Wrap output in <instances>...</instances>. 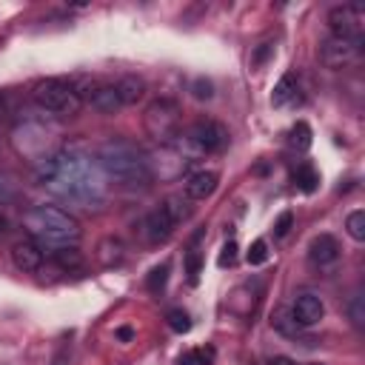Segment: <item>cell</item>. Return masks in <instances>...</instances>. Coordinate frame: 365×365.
I'll return each mask as SVG.
<instances>
[{"instance_id": "6da1fadb", "label": "cell", "mask_w": 365, "mask_h": 365, "mask_svg": "<svg viewBox=\"0 0 365 365\" xmlns=\"http://www.w3.org/2000/svg\"><path fill=\"white\" fill-rule=\"evenodd\" d=\"M100 171L120 188H145L151 182L148 157L128 140H108L97 151Z\"/></svg>"}, {"instance_id": "7a4b0ae2", "label": "cell", "mask_w": 365, "mask_h": 365, "mask_svg": "<svg viewBox=\"0 0 365 365\" xmlns=\"http://www.w3.org/2000/svg\"><path fill=\"white\" fill-rule=\"evenodd\" d=\"M23 222L31 231V240L46 251L77 245L80 240V222L60 205H34L26 211Z\"/></svg>"}, {"instance_id": "3957f363", "label": "cell", "mask_w": 365, "mask_h": 365, "mask_svg": "<svg viewBox=\"0 0 365 365\" xmlns=\"http://www.w3.org/2000/svg\"><path fill=\"white\" fill-rule=\"evenodd\" d=\"M31 97H34V103H37L43 111L57 114V117H74V114L80 111V106H83L77 88H74L71 83L60 80V77H46V80H40V83L31 88Z\"/></svg>"}, {"instance_id": "277c9868", "label": "cell", "mask_w": 365, "mask_h": 365, "mask_svg": "<svg viewBox=\"0 0 365 365\" xmlns=\"http://www.w3.org/2000/svg\"><path fill=\"white\" fill-rule=\"evenodd\" d=\"M143 125H145L148 137L157 140L160 145H174L177 137H180V106L174 100H168V97L151 100L145 106Z\"/></svg>"}, {"instance_id": "5b68a950", "label": "cell", "mask_w": 365, "mask_h": 365, "mask_svg": "<svg viewBox=\"0 0 365 365\" xmlns=\"http://www.w3.org/2000/svg\"><path fill=\"white\" fill-rule=\"evenodd\" d=\"M48 128L43 125V123H31V120H26V123H20L17 128H14V137H11V143H14V148L23 154V157H29L31 163H43V160H48V157H54V154H48Z\"/></svg>"}, {"instance_id": "8992f818", "label": "cell", "mask_w": 365, "mask_h": 365, "mask_svg": "<svg viewBox=\"0 0 365 365\" xmlns=\"http://www.w3.org/2000/svg\"><path fill=\"white\" fill-rule=\"evenodd\" d=\"M185 145H191L197 154H220L228 145V128L217 120H197L185 131Z\"/></svg>"}, {"instance_id": "52a82bcc", "label": "cell", "mask_w": 365, "mask_h": 365, "mask_svg": "<svg viewBox=\"0 0 365 365\" xmlns=\"http://www.w3.org/2000/svg\"><path fill=\"white\" fill-rule=\"evenodd\" d=\"M359 57H362V40H348V37H334V34H331V37L322 40V46H319V60H322V66H325V68H334V71L354 66Z\"/></svg>"}, {"instance_id": "ba28073f", "label": "cell", "mask_w": 365, "mask_h": 365, "mask_svg": "<svg viewBox=\"0 0 365 365\" xmlns=\"http://www.w3.org/2000/svg\"><path fill=\"white\" fill-rule=\"evenodd\" d=\"M362 20H365V9L359 3H342L328 11V26L334 37L362 40Z\"/></svg>"}, {"instance_id": "9c48e42d", "label": "cell", "mask_w": 365, "mask_h": 365, "mask_svg": "<svg viewBox=\"0 0 365 365\" xmlns=\"http://www.w3.org/2000/svg\"><path fill=\"white\" fill-rule=\"evenodd\" d=\"M171 231H174V225L168 222V217L163 214V208L148 211V214L140 220V225H137V234H140V240H143L145 245H160V242H165V240L171 237Z\"/></svg>"}, {"instance_id": "30bf717a", "label": "cell", "mask_w": 365, "mask_h": 365, "mask_svg": "<svg viewBox=\"0 0 365 365\" xmlns=\"http://www.w3.org/2000/svg\"><path fill=\"white\" fill-rule=\"evenodd\" d=\"M291 317H294V322L299 328H311L325 317V305H322V299L317 294H299L294 299V305H291Z\"/></svg>"}, {"instance_id": "8fae6325", "label": "cell", "mask_w": 365, "mask_h": 365, "mask_svg": "<svg viewBox=\"0 0 365 365\" xmlns=\"http://www.w3.org/2000/svg\"><path fill=\"white\" fill-rule=\"evenodd\" d=\"M11 262H14V268L31 274V271H37L43 265V248L31 237H23V240H17L11 245Z\"/></svg>"}, {"instance_id": "7c38bea8", "label": "cell", "mask_w": 365, "mask_h": 365, "mask_svg": "<svg viewBox=\"0 0 365 365\" xmlns=\"http://www.w3.org/2000/svg\"><path fill=\"white\" fill-rule=\"evenodd\" d=\"M308 259L317 265V268H328L339 259V242L331 237V234H319L311 240L308 245Z\"/></svg>"}, {"instance_id": "4fadbf2b", "label": "cell", "mask_w": 365, "mask_h": 365, "mask_svg": "<svg viewBox=\"0 0 365 365\" xmlns=\"http://www.w3.org/2000/svg\"><path fill=\"white\" fill-rule=\"evenodd\" d=\"M217 182H220V174L217 171H194L185 177V197L188 200H208L214 191H217Z\"/></svg>"}, {"instance_id": "5bb4252c", "label": "cell", "mask_w": 365, "mask_h": 365, "mask_svg": "<svg viewBox=\"0 0 365 365\" xmlns=\"http://www.w3.org/2000/svg\"><path fill=\"white\" fill-rule=\"evenodd\" d=\"M94 259L103 265V268H114L125 259V242L120 237H103L94 248Z\"/></svg>"}, {"instance_id": "9a60e30c", "label": "cell", "mask_w": 365, "mask_h": 365, "mask_svg": "<svg viewBox=\"0 0 365 365\" xmlns=\"http://www.w3.org/2000/svg\"><path fill=\"white\" fill-rule=\"evenodd\" d=\"M88 103H91V108H94V111H100V114H117V111L123 108L117 88H114V86H103V83L91 91Z\"/></svg>"}, {"instance_id": "2e32d148", "label": "cell", "mask_w": 365, "mask_h": 365, "mask_svg": "<svg viewBox=\"0 0 365 365\" xmlns=\"http://www.w3.org/2000/svg\"><path fill=\"white\" fill-rule=\"evenodd\" d=\"M160 208H163V214L168 217V222H171L174 228L191 217V200L182 197V194H171V197H165Z\"/></svg>"}, {"instance_id": "e0dca14e", "label": "cell", "mask_w": 365, "mask_h": 365, "mask_svg": "<svg viewBox=\"0 0 365 365\" xmlns=\"http://www.w3.org/2000/svg\"><path fill=\"white\" fill-rule=\"evenodd\" d=\"M114 88H117V94H120V103H123V106H134V103H140V100H143V94H145V83H143L140 77H134V74L120 77V80L114 83Z\"/></svg>"}, {"instance_id": "ac0fdd59", "label": "cell", "mask_w": 365, "mask_h": 365, "mask_svg": "<svg viewBox=\"0 0 365 365\" xmlns=\"http://www.w3.org/2000/svg\"><path fill=\"white\" fill-rule=\"evenodd\" d=\"M297 83H294V77L291 74H285L279 83H277V88H274V94H271V103L279 108V106H288V103H297Z\"/></svg>"}, {"instance_id": "d6986e66", "label": "cell", "mask_w": 365, "mask_h": 365, "mask_svg": "<svg viewBox=\"0 0 365 365\" xmlns=\"http://www.w3.org/2000/svg\"><path fill=\"white\" fill-rule=\"evenodd\" d=\"M51 257H54V262H57L60 268H66V271H74V268H80V265H83V254H80V248H77V245L57 248V251H51Z\"/></svg>"}, {"instance_id": "ffe728a7", "label": "cell", "mask_w": 365, "mask_h": 365, "mask_svg": "<svg viewBox=\"0 0 365 365\" xmlns=\"http://www.w3.org/2000/svg\"><path fill=\"white\" fill-rule=\"evenodd\" d=\"M294 180H297V185H299L305 194H311V191L317 188V182H319V174H317L308 163H302V165L294 171Z\"/></svg>"}, {"instance_id": "44dd1931", "label": "cell", "mask_w": 365, "mask_h": 365, "mask_svg": "<svg viewBox=\"0 0 365 365\" xmlns=\"http://www.w3.org/2000/svg\"><path fill=\"white\" fill-rule=\"evenodd\" d=\"M274 328H277L279 334H285V336H297V334H299V325L294 322L291 308H279V311L274 314Z\"/></svg>"}, {"instance_id": "7402d4cb", "label": "cell", "mask_w": 365, "mask_h": 365, "mask_svg": "<svg viewBox=\"0 0 365 365\" xmlns=\"http://www.w3.org/2000/svg\"><path fill=\"white\" fill-rule=\"evenodd\" d=\"M348 317H351V322H354L356 331L365 328V297H362V294H354V297H351V302H348Z\"/></svg>"}, {"instance_id": "603a6c76", "label": "cell", "mask_w": 365, "mask_h": 365, "mask_svg": "<svg viewBox=\"0 0 365 365\" xmlns=\"http://www.w3.org/2000/svg\"><path fill=\"white\" fill-rule=\"evenodd\" d=\"M288 143L297 148V151H305L311 145V128L305 123H297L291 131H288Z\"/></svg>"}, {"instance_id": "cb8c5ba5", "label": "cell", "mask_w": 365, "mask_h": 365, "mask_svg": "<svg viewBox=\"0 0 365 365\" xmlns=\"http://www.w3.org/2000/svg\"><path fill=\"white\" fill-rule=\"evenodd\" d=\"M345 228H348V234L356 240V242H362L365 240V211H351L348 214V220H345Z\"/></svg>"}, {"instance_id": "d4e9b609", "label": "cell", "mask_w": 365, "mask_h": 365, "mask_svg": "<svg viewBox=\"0 0 365 365\" xmlns=\"http://www.w3.org/2000/svg\"><path fill=\"white\" fill-rule=\"evenodd\" d=\"M165 282H168V262L151 268V274H148V279H145V288H148L151 294H160V291L165 288Z\"/></svg>"}, {"instance_id": "484cf974", "label": "cell", "mask_w": 365, "mask_h": 365, "mask_svg": "<svg viewBox=\"0 0 365 365\" xmlns=\"http://www.w3.org/2000/svg\"><path fill=\"white\" fill-rule=\"evenodd\" d=\"M165 319H168V328L177 331V334H188L191 331V319H188V314L182 308H171L165 314Z\"/></svg>"}, {"instance_id": "4316f807", "label": "cell", "mask_w": 365, "mask_h": 365, "mask_svg": "<svg viewBox=\"0 0 365 365\" xmlns=\"http://www.w3.org/2000/svg\"><path fill=\"white\" fill-rule=\"evenodd\" d=\"M188 88H191V97H194V100H211V97H214V86H211V80H205V77H194Z\"/></svg>"}, {"instance_id": "83f0119b", "label": "cell", "mask_w": 365, "mask_h": 365, "mask_svg": "<svg viewBox=\"0 0 365 365\" xmlns=\"http://www.w3.org/2000/svg\"><path fill=\"white\" fill-rule=\"evenodd\" d=\"M200 265H202V254H200V248H197V245H191V248L185 251V274L191 277V282L197 279Z\"/></svg>"}, {"instance_id": "f1b7e54d", "label": "cell", "mask_w": 365, "mask_h": 365, "mask_svg": "<svg viewBox=\"0 0 365 365\" xmlns=\"http://www.w3.org/2000/svg\"><path fill=\"white\" fill-rule=\"evenodd\" d=\"M14 197H17V182H14V177L6 174V171H0V202H9V200H14Z\"/></svg>"}, {"instance_id": "f546056e", "label": "cell", "mask_w": 365, "mask_h": 365, "mask_svg": "<svg viewBox=\"0 0 365 365\" xmlns=\"http://www.w3.org/2000/svg\"><path fill=\"white\" fill-rule=\"evenodd\" d=\"M268 259V245H265V240H257L251 248H248V262L251 265H262Z\"/></svg>"}, {"instance_id": "4dcf8cb0", "label": "cell", "mask_w": 365, "mask_h": 365, "mask_svg": "<svg viewBox=\"0 0 365 365\" xmlns=\"http://www.w3.org/2000/svg\"><path fill=\"white\" fill-rule=\"evenodd\" d=\"M291 222H294V214H291V211H282V214L277 217V222H274V234H277V237H285V234L291 231Z\"/></svg>"}, {"instance_id": "1f68e13d", "label": "cell", "mask_w": 365, "mask_h": 365, "mask_svg": "<svg viewBox=\"0 0 365 365\" xmlns=\"http://www.w3.org/2000/svg\"><path fill=\"white\" fill-rule=\"evenodd\" d=\"M217 262H220L222 268H225V265H234V262H237V242H225V245H222V254H220Z\"/></svg>"}, {"instance_id": "d6a6232c", "label": "cell", "mask_w": 365, "mask_h": 365, "mask_svg": "<svg viewBox=\"0 0 365 365\" xmlns=\"http://www.w3.org/2000/svg\"><path fill=\"white\" fill-rule=\"evenodd\" d=\"M68 362H71V348H68V345H60V348L54 351V356H51L48 365H68Z\"/></svg>"}, {"instance_id": "836d02e7", "label": "cell", "mask_w": 365, "mask_h": 365, "mask_svg": "<svg viewBox=\"0 0 365 365\" xmlns=\"http://www.w3.org/2000/svg\"><path fill=\"white\" fill-rule=\"evenodd\" d=\"M268 51H271V43H262V46L257 48V54H254V60H251V63H254V66H259V63L268 57Z\"/></svg>"}, {"instance_id": "e575fe53", "label": "cell", "mask_w": 365, "mask_h": 365, "mask_svg": "<svg viewBox=\"0 0 365 365\" xmlns=\"http://www.w3.org/2000/svg\"><path fill=\"white\" fill-rule=\"evenodd\" d=\"M177 362H180V365H200V362H197V354H194V351H188V354H182V356H180Z\"/></svg>"}, {"instance_id": "d590c367", "label": "cell", "mask_w": 365, "mask_h": 365, "mask_svg": "<svg viewBox=\"0 0 365 365\" xmlns=\"http://www.w3.org/2000/svg\"><path fill=\"white\" fill-rule=\"evenodd\" d=\"M268 365H297V362H294V359H288V356H274Z\"/></svg>"}, {"instance_id": "8d00e7d4", "label": "cell", "mask_w": 365, "mask_h": 365, "mask_svg": "<svg viewBox=\"0 0 365 365\" xmlns=\"http://www.w3.org/2000/svg\"><path fill=\"white\" fill-rule=\"evenodd\" d=\"M117 336H120V339H131V336H134V331H131V328H120V331H117Z\"/></svg>"}, {"instance_id": "74e56055", "label": "cell", "mask_w": 365, "mask_h": 365, "mask_svg": "<svg viewBox=\"0 0 365 365\" xmlns=\"http://www.w3.org/2000/svg\"><path fill=\"white\" fill-rule=\"evenodd\" d=\"M308 365H322V362H308Z\"/></svg>"}]
</instances>
